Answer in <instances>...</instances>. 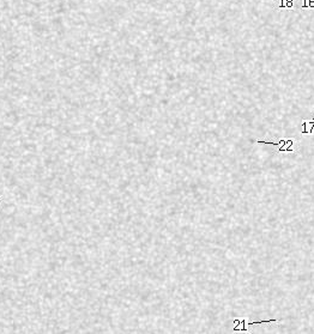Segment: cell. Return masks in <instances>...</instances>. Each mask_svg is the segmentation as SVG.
<instances>
[{
  "instance_id": "cell-1",
  "label": "cell",
  "mask_w": 314,
  "mask_h": 334,
  "mask_svg": "<svg viewBox=\"0 0 314 334\" xmlns=\"http://www.w3.org/2000/svg\"><path fill=\"white\" fill-rule=\"evenodd\" d=\"M2 199H4V198H2V195L0 194V203H1V201H2Z\"/></svg>"
}]
</instances>
